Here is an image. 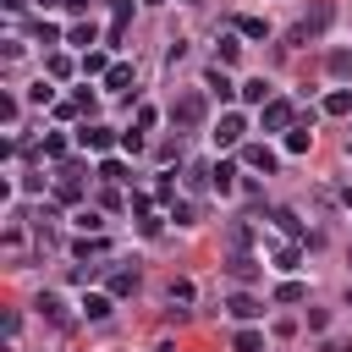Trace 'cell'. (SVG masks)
<instances>
[{
  "mask_svg": "<svg viewBox=\"0 0 352 352\" xmlns=\"http://www.w3.org/2000/svg\"><path fill=\"white\" fill-rule=\"evenodd\" d=\"M330 22H336V6H324V0H319V6H314V11H308V16H302L292 33H286V44H308V38H319Z\"/></svg>",
  "mask_w": 352,
  "mask_h": 352,
  "instance_id": "6da1fadb",
  "label": "cell"
},
{
  "mask_svg": "<svg viewBox=\"0 0 352 352\" xmlns=\"http://www.w3.org/2000/svg\"><path fill=\"white\" fill-rule=\"evenodd\" d=\"M204 110H209V104H204V94H182V99L170 104V121L192 132V126H204Z\"/></svg>",
  "mask_w": 352,
  "mask_h": 352,
  "instance_id": "7a4b0ae2",
  "label": "cell"
},
{
  "mask_svg": "<svg viewBox=\"0 0 352 352\" xmlns=\"http://www.w3.org/2000/svg\"><path fill=\"white\" fill-rule=\"evenodd\" d=\"M258 121H264V132H292V126H297V110H292L286 99H270Z\"/></svg>",
  "mask_w": 352,
  "mask_h": 352,
  "instance_id": "3957f363",
  "label": "cell"
},
{
  "mask_svg": "<svg viewBox=\"0 0 352 352\" xmlns=\"http://www.w3.org/2000/svg\"><path fill=\"white\" fill-rule=\"evenodd\" d=\"M226 314H231V319H242V324H253V319H258V314H264V302H258V297H253V292H236V297H231V302H226Z\"/></svg>",
  "mask_w": 352,
  "mask_h": 352,
  "instance_id": "277c9868",
  "label": "cell"
},
{
  "mask_svg": "<svg viewBox=\"0 0 352 352\" xmlns=\"http://www.w3.org/2000/svg\"><path fill=\"white\" fill-rule=\"evenodd\" d=\"M242 132H248V121L231 110V116H220V126H214V143H220V148H231V143H242Z\"/></svg>",
  "mask_w": 352,
  "mask_h": 352,
  "instance_id": "5b68a950",
  "label": "cell"
},
{
  "mask_svg": "<svg viewBox=\"0 0 352 352\" xmlns=\"http://www.w3.org/2000/svg\"><path fill=\"white\" fill-rule=\"evenodd\" d=\"M77 143H82V148H94V154H104V148L116 143V132H110V126H99V121H88V126L77 132Z\"/></svg>",
  "mask_w": 352,
  "mask_h": 352,
  "instance_id": "8992f818",
  "label": "cell"
},
{
  "mask_svg": "<svg viewBox=\"0 0 352 352\" xmlns=\"http://www.w3.org/2000/svg\"><path fill=\"white\" fill-rule=\"evenodd\" d=\"M275 160H280V154H275L270 143H248V148H242V165H248V170H275Z\"/></svg>",
  "mask_w": 352,
  "mask_h": 352,
  "instance_id": "52a82bcc",
  "label": "cell"
},
{
  "mask_svg": "<svg viewBox=\"0 0 352 352\" xmlns=\"http://www.w3.org/2000/svg\"><path fill=\"white\" fill-rule=\"evenodd\" d=\"M33 308H38V314H44V319H50V324H60V330H66V324H72V314H66V302H60V297H55V292H38V302H33Z\"/></svg>",
  "mask_w": 352,
  "mask_h": 352,
  "instance_id": "ba28073f",
  "label": "cell"
},
{
  "mask_svg": "<svg viewBox=\"0 0 352 352\" xmlns=\"http://www.w3.org/2000/svg\"><path fill=\"white\" fill-rule=\"evenodd\" d=\"M308 126H314V110H308V116L286 132V154H308V143H314V132H308Z\"/></svg>",
  "mask_w": 352,
  "mask_h": 352,
  "instance_id": "9c48e42d",
  "label": "cell"
},
{
  "mask_svg": "<svg viewBox=\"0 0 352 352\" xmlns=\"http://www.w3.org/2000/svg\"><path fill=\"white\" fill-rule=\"evenodd\" d=\"M209 187L226 198V192H236V165L231 160H220V165H209Z\"/></svg>",
  "mask_w": 352,
  "mask_h": 352,
  "instance_id": "30bf717a",
  "label": "cell"
},
{
  "mask_svg": "<svg viewBox=\"0 0 352 352\" xmlns=\"http://www.w3.org/2000/svg\"><path fill=\"white\" fill-rule=\"evenodd\" d=\"M204 88L214 94V99H231V94H242L231 77H226V66H209V77H204Z\"/></svg>",
  "mask_w": 352,
  "mask_h": 352,
  "instance_id": "8fae6325",
  "label": "cell"
},
{
  "mask_svg": "<svg viewBox=\"0 0 352 352\" xmlns=\"http://www.w3.org/2000/svg\"><path fill=\"white\" fill-rule=\"evenodd\" d=\"M226 270H231V280H242V286H248V280H258V258H248V253H231V258H226Z\"/></svg>",
  "mask_w": 352,
  "mask_h": 352,
  "instance_id": "7c38bea8",
  "label": "cell"
},
{
  "mask_svg": "<svg viewBox=\"0 0 352 352\" xmlns=\"http://www.w3.org/2000/svg\"><path fill=\"white\" fill-rule=\"evenodd\" d=\"M270 99H275V94H270V82H264V77H248V82H242V104H258V110H264Z\"/></svg>",
  "mask_w": 352,
  "mask_h": 352,
  "instance_id": "4fadbf2b",
  "label": "cell"
},
{
  "mask_svg": "<svg viewBox=\"0 0 352 352\" xmlns=\"http://www.w3.org/2000/svg\"><path fill=\"white\" fill-rule=\"evenodd\" d=\"M324 72L346 82V77H352V50H330V55H324Z\"/></svg>",
  "mask_w": 352,
  "mask_h": 352,
  "instance_id": "5bb4252c",
  "label": "cell"
},
{
  "mask_svg": "<svg viewBox=\"0 0 352 352\" xmlns=\"http://www.w3.org/2000/svg\"><path fill=\"white\" fill-rule=\"evenodd\" d=\"M104 88H110V94H121V88H132V66H126V60H116V66L104 72Z\"/></svg>",
  "mask_w": 352,
  "mask_h": 352,
  "instance_id": "9a60e30c",
  "label": "cell"
},
{
  "mask_svg": "<svg viewBox=\"0 0 352 352\" xmlns=\"http://www.w3.org/2000/svg\"><path fill=\"white\" fill-rule=\"evenodd\" d=\"M132 214H138V220H143V231H148V236H154V231H160V220H154V204H148V198H143V192H132Z\"/></svg>",
  "mask_w": 352,
  "mask_h": 352,
  "instance_id": "2e32d148",
  "label": "cell"
},
{
  "mask_svg": "<svg viewBox=\"0 0 352 352\" xmlns=\"http://www.w3.org/2000/svg\"><path fill=\"white\" fill-rule=\"evenodd\" d=\"M226 242H231V253H248V242H253V226H248V220H231Z\"/></svg>",
  "mask_w": 352,
  "mask_h": 352,
  "instance_id": "e0dca14e",
  "label": "cell"
},
{
  "mask_svg": "<svg viewBox=\"0 0 352 352\" xmlns=\"http://www.w3.org/2000/svg\"><path fill=\"white\" fill-rule=\"evenodd\" d=\"M126 16H132V0H116V16H110V44H121V33H126Z\"/></svg>",
  "mask_w": 352,
  "mask_h": 352,
  "instance_id": "ac0fdd59",
  "label": "cell"
},
{
  "mask_svg": "<svg viewBox=\"0 0 352 352\" xmlns=\"http://www.w3.org/2000/svg\"><path fill=\"white\" fill-rule=\"evenodd\" d=\"M236 33L242 38H270V22L264 16H236Z\"/></svg>",
  "mask_w": 352,
  "mask_h": 352,
  "instance_id": "d6986e66",
  "label": "cell"
},
{
  "mask_svg": "<svg viewBox=\"0 0 352 352\" xmlns=\"http://www.w3.org/2000/svg\"><path fill=\"white\" fill-rule=\"evenodd\" d=\"M236 55H242V44H236V33H226V38L214 44V66H231Z\"/></svg>",
  "mask_w": 352,
  "mask_h": 352,
  "instance_id": "ffe728a7",
  "label": "cell"
},
{
  "mask_svg": "<svg viewBox=\"0 0 352 352\" xmlns=\"http://www.w3.org/2000/svg\"><path fill=\"white\" fill-rule=\"evenodd\" d=\"M324 110H330V116H346V110H352V88H330V94H324Z\"/></svg>",
  "mask_w": 352,
  "mask_h": 352,
  "instance_id": "44dd1931",
  "label": "cell"
},
{
  "mask_svg": "<svg viewBox=\"0 0 352 352\" xmlns=\"http://www.w3.org/2000/svg\"><path fill=\"white\" fill-rule=\"evenodd\" d=\"M110 292H116V297H132V292H138V270H116V275H110Z\"/></svg>",
  "mask_w": 352,
  "mask_h": 352,
  "instance_id": "7402d4cb",
  "label": "cell"
},
{
  "mask_svg": "<svg viewBox=\"0 0 352 352\" xmlns=\"http://www.w3.org/2000/svg\"><path fill=\"white\" fill-rule=\"evenodd\" d=\"M110 66H116V60H104L99 50H88V55H82V77H104Z\"/></svg>",
  "mask_w": 352,
  "mask_h": 352,
  "instance_id": "603a6c76",
  "label": "cell"
},
{
  "mask_svg": "<svg viewBox=\"0 0 352 352\" xmlns=\"http://www.w3.org/2000/svg\"><path fill=\"white\" fill-rule=\"evenodd\" d=\"M82 314H88V319H110V297L88 292V297H82Z\"/></svg>",
  "mask_w": 352,
  "mask_h": 352,
  "instance_id": "cb8c5ba5",
  "label": "cell"
},
{
  "mask_svg": "<svg viewBox=\"0 0 352 352\" xmlns=\"http://www.w3.org/2000/svg\"><path fill=\"white\" fill-rule=\"evenodd\" d=\"M236 352H264V330H236Z\"/></svg>",
  "mask_w": 352,
  "mask_h": 352,
  "instance_id": "d4e9b609",
  "label": "cell"
},
{
  "mask_svg": "<svg viewBox=\"0 0 352 352\" xmlns=\"http://www.w3.org/2000/svg\"><path fill=\"white\" fill-rule=\"evenodd\" d=\"M270 220H275V226H280V231H286V236H302V220H297V214H292V209H275V214H270Z\"/></svg>",
  "mask_w": 352,
  "mask_h": 352,
  "instance_id": "484cf974",
  "label": "cell"
},
{
  "mask_svg": "<svg viewBox=\"0 0 352 352\" xmlns=\"http://www.w3.org/2000/svg\"><path fill=\"white\" fill-rule=\"evenodd\" d=\"M72 253H77V258H104V236H82Z\"/></svg>",
  "mask_w": 352,
  "mask_h": 352,
  "instance_id": "4316f807",
  "label": "cell"
},
{
  "mask_svg": "<svg viewBox=\"0 0 352 352\" xmlns=\"http://www.w3.org/2000/svg\"><path fill=\"white\" fill-rule=\"evenodd\" d=\"M297 258H302V248H297V242L275 248V270H297Z\"/></svg>",
  "mask_w": 352,
  "mask_h": 352,
  "instance_id": "83f0119b",
  "label": "cell"
},
{
  "mask_svg": "<svg viewBox=\"0 0 352 352\" xmlns=\"http://www.w3.org/2000/svg\"><path fill=\"white\" fill-rule=\"evenodd\" d=\"M38 154H44V160H66V138H60V132H50V138H44V148H38Z\"/></svg>",
  "mask_w": 352,
  "mask_h": 352,
  "instance_id": "f1b7e54d",
  "label": "cell"
},
{
  "mask_svg": "<svg viewBox=\"0 0 352 352\" xmlns=\"http://www.w3.org/2000/svg\"><path fill=\"white\" fill-rule=\"evenodd\" d=\"M170 220L176 226H198V204H170Z\"/></svg>",
  "mask_w": 352,
  "mask_h": 352,
  "instance_id": "f546056e",
  "label": "cell"
},
{
  "mask_svg": "<svg viewBox=\"0 0 352 352\" xmlns=\"http://www.w3.org/2000/svg\"><path fill=\"white\" fill-rule=\"evenodd\" d=\"M275 302H302V280H280L275 286Z\"/></svg>",
  "mask_w": 352,
  "mask_h": 352,
  "instance_id": "4dcf8cb0",
  "label": "cell"
},
{
  "mask_svg": "<svg viewBox=\"0 0 352 352\" xmlns=\"http://www.w3.org/2000/svg\"><path fill=\"white\" fill-rule=\"evenodd\" d=\"M66 38H72V44H82V50H88V44H94V38H99V33H94V22H77V28H72V33H66Z\"/></svg>",
  "mask_w": 352,
  "mask_h": 352,
  "instance_id": "1f68e13d",
  "label": "cell"
},
{
  "mask_svg": "<svg viewBox=\"0 0 352 352\" xmlns=\"http://www.w3.org/2000/svg\"><path fill=\"white\" fill-rule=\"evenodd\" d=\"M72 104H77L82 116H94V110H99V99H94V88H77V99H72Z\"/></svg>",
  "mask_w": 352,
  "mask_h": 352,
  "instance_id": "d6a6232c",
  "label": "cell"
},
{
  "mask_svg": "<svg viewBox=\"0 0 352 352\" xmlns=\"http://www.w3.org/2000/svg\"><path fill=\"white\" fill-rule=\"evenodd\" d=\"M99 176H104V182H126V165H121V160H104Z\"/></svg>",
  "mask_w": 352,
  "mask_h": 352,
  "instance_id": "836d02e7",
  "label": "cell"
},
{
  "mask_svg": "<svg viewBox=\"0 0 352 352\" xmlns=\"http://www.w3.org/2000/svg\"><path fill=\"white\" fill-rule=\"evenodd\" d=\"M28 99H33V104H50V99H55V88H50V82H33V88H28Z\"/></svg>",
  "mask_w": 352,
  "mask_h": 352,
  "instance_id": "e575fe53",
  "label": "cell"
},
{
  "mask_svg": "<svg viewBox=\"0 0 352 352\" xmlns=\"http://www.w3.org/2000/svg\"><path fill=\"white\" fill-rule=\"evenodd\" d=\"M121 148H126V154H138V148H143V126H132V132H121Z\"/></svg>",
  "mask_w": 352,
  "mask_h": 352,
  "instance_id": "d590c367",
  "label": "cell"
},
{
  "mask_svg": "<svg viewBox=\"0 0 352 352\" xmlns=\"http://www.w3.org/2000/svg\"><path fill=\"white\" fill-rule=\"evenodd\" d=\"M170 302H192V280H170Z\"/></svg>",
  "mask_w": 352,
  "mask_h": 352,
  "instance_id": "8d00e7d4",
  "label": "cell"
},
{
  "mask_svg": "<svg viewBox=\"0 0 352 352\" xmlns=\"http://www.w3.org/2000/svg\"><path fill=\"white\" fill-rule=\"evenodd\" d=\"M50 77H72V60L66 55H50Z\"/></svg>",
  "mask_w": 352,
  "mask_h": 352,
  "instance_id": "74e56055",
  "label": "cell"
},
{
  "mask_svg": "<svg viewBox=\"0 0 352 352\" xmlns=\"http://www.w3.org/2000/svg\"><path fill=\"white\" fill-rule=\"evenodd\" d=\"M324 352H352V341H324Z\"/></svg>",
  "mask_w": 352,
  "mask_h": 352,
  "instance_id": "f35d334b",
  "label": "cell"
},
{
  "mask_svg": "<svg viewBox=\"0 0 352 352\" xmlns=\"http://www.w3.org/2000/svg\"><path fill=\"white\" fill-rule=\"evenodd\" d=\"M154 352H176V346H170V341H160V346H154Z\"/></svg>",
  "mask_w": 352,
  "mask_h": 352,
  "instance_id": "ab89813d",
  "label": "cell"
},
{
  "mask_svg": "<svg viewBox=\"0 0 352 352\" xmlns=\"http://www.w3.org/2000/svg\"><path fill=\"white\" fill-rule=\"evenodd\" d=\"M341 204H346V209H352V187H346V192H341Z\"/></svg>",
  "mask_w": 352,
  "mask_h": 352,
  "instance_id": "60d3db41",
  "label": "cell"
},
{
  "mask_svg": "<svg viewBox=\"0 0 352 352\" xmlns=\"http://www.w3.org/2000/svg\"><path fill=\"white\" fill-rule=\"evenodd\" d=\"M143 6H160V0H143Z\"/></svg>",
  "mask_w": 352,
  "mask_h": 352,
  "instance_id": "b9f144b4",
  "label": "cell"
},
{
  "mask_svg": "<svg viewBox=\"0 0 352 352\" xmlns=\"http://www.w3.org/2000/svg\"><path fill=\"white\" fill-rule=\"evenodd\" d=\"M346 154H352V138H346Z\"/></svg>",
  "mask_w": 352,
  "mask_h": 352,
  "instance_id": "7bdbcfd3",
  "label": "cell"
},
{
  "mask_svg": "<svg viewBox=\"0 0 352 352\" xmlns=\"http://www.w3.org/2000/svg\"><path fill=\"white\" fill-rule=\"evenodd\" d=\"M346 297H352V292H346Z\"/></svg>",
  "mask_w": 352,
  "mask_h": 352,
  "instance_id": "ee69618b",
  "label": "cell"
}]
</instances>
